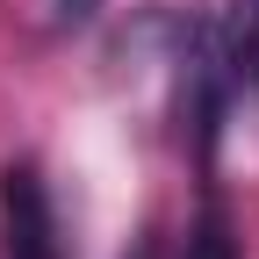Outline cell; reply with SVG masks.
I'll return each mask as SVG.
<instances>
[{
	"label": "cell",
	"instance_id": "3",
	"mask_svg": "<svg viewBox=\"0 0 259 259\" xmlns=\"http://www.w3.org/2000/svg\"><path fill=\"white\" fill-rule=\"evenodd\" d=\"M231 65H238L245 87H259V0H238V22H231Z\"/></svg>",
	"mask_w": 259,
	"mask_h": 259
},
{
	"label": "cell",
	"instance_id": "2",
	"mask_svg": "<svg viewBox=\"0 0 259 259\" xmlns=\"http://www.w3.org/2000/svg\"><path fill=\"white\" fill-rule=\"evenodd\" d=\"M180 259H238V238H231V216H223L216 202H209L202 216H194V231H187Z\"/></svg>",
	"mask_w": 259,
	"mask_h": 259
},
{
	"label": "cell",
	"instance_id": "1",
	"mask_svg": "<svg viewBox=\"0 0 259 259\" xmlns=\"http://www.w3.org/2000/svg\"><path fill=\"white\" fill-rule=\"evenodd\" d=\"M0 259H65L51 187L29 158L0 173Z\"/></svg>",
	"mask_w": 259,
	"mask_h": 259
},
{
	"label": "cell",
	"instance_id": "4",
	"mask_svg": "<svg viewBox=\"0 0 259 259\" xmlns=\"http://www.w3.org/2000/svg\"><path fill=\"white\" fill-rule=\"evenodd\" d=\"M137 259H151V252H137Z\"/></svg>",
	"mask_w": 259,
	"mask_h": 259
}]
</instances>
